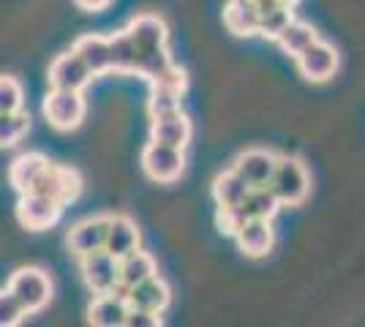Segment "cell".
Listing matches in <instances>:
<instances>
[{"label": "cell", "instance_id": "ba28073f", "mask_svg": "<svg viewBox=\"0 0 365 327\" xmlns=\"http://www.w3.org/2000/svg\"><path fill=\"white\" fill-rule=\"evenodd\" d=\"M63 213V204H58L49 197H41V194H33V191H25L19 194V204H16V218L25 229L31 232H44L49 227L58 224V218Z\"/></svg>", "mask_w": 365, "mask_h": 327}, {"label": "cell", "instance_id": "d6a6232c", "mask_svg": "<svg viewBox=\"0 0 365 327\" xmlns=\"http://www.w3.org/2000/svg\"><path fill=\"white\" fill-rule=\"evenodd\" d=\"M251 6H254V11H257L259 16L270 14L273 9H278V6H284L281 0H251Z\"/></svg>", "mask_w": 365, "mask_h": 327}, {"label": "cell", "instance_id": "8992f818", "mask_svg": "<svg viewBox=\"0 0 365 327\" xmlns=\"http://www.w3.org/2000/svg\"><path fill=\"white\" fill-rule=\"evenodd\" d=\"M338 61H341V55H338V49L333 44H327V41H322L317 38L311 47H305L294 63H297V71H300V77L305 82H314V85H322V82H330L335 77V71H338Z\"/></svg>", "mask_w": 365, "mask_h": 327}, {"label": "cell", "instance_id": "7c38bea8", "mask_svg": "<svg viewBox=\"0 0 365 327\" xmlns=\"http://www.w3.org/2000/svg\"><path fill=\"white\" fill-rule=\"evenodd\" d=\"M235 240H237V249L243 251L248 259H262V256H267L275 246L273 221L248 218L243 227L237 229Z\"/></svg>", "mask_w": 365, "mask_h": 327}, {"label": "cell", "instance_id": "44dd1931", "mask_svg": "<svg viewBox=\"0 0 365 327\" xmlns=\"http://www.w3.org/2000/svg\"><path fill=\"white\" fill-rule=\"evenodd\" d=\"M224 28L237 38H248V36H257L259 31V14L254 11L251 3L243 0H229L224 6Z\"/></svg>", "mask_w": 365, "mask_h": 327}, {"label": "cell", "instance_id": "e575fe53", "mask_svg": "<svg viewBox=\"0 0 365 327\" xmlns=\"http://www.w3.org/2000/svg\"><path fill=\"white\" fill-rule=\"evenodd\" d=\"M281 3H284V6H289V9H297V3H300V0H281Z\"/></svg>", "mask_w": 365, "mask_h": 327}, {"label": "cell", "instance_id": "603a6c76", "mask_svg": "<svg viewBox=\"0 0 365 327\" xmlns=\"http://www.w3.org/2000/svg\"><path fill=\"white\" fill-rule=\"evenodd\" d=\"M319 38V33L314 31L308 22H300V19H292L289 25H287V31L281 33L278 38H275V44L284 49V55H289V58H297L305 47H311L314 41Z\"/></svg>", "mask_w": 365, "mask_h": 327}, {"label": "cell", "instance_id": "4dcf8cb0", "mask_svg": "<svg viewBox=\"0 0 365 327\" xmlns=\"http://www.w3.org/2000/svg\"><path fill=\"white\" fill-rule=\"evenodd\" d=\"M25 316H28V311L19 306V300H16L9 289H3V292H0V327H14V325H19Z\"/></svg>", "mask_w": 365, "mask_h": 327}, {"label": "cell", "instance_id": "277c9868", "mask_svg": "<svg viewBox=\"0 0 365 327\" xmlns=\"http://www.w3.org/2000/svg\"><path fill=\"white\" fill-rule=\"evenodd\" d=\"M28 191L49 197V199H55L58 204L66 207V204L74 202L76 197L82 194V175L74 167H63V164H52L49 161L46 170L36 177V183Z\"/></svg>", "mask_w": 365, "mask_h": 327}, {"label": "cell", "instance_id": "1f68e13d", "mask_svg": "<svg viewBox=\"0 0 365 327\" xmlns=\"http://www.w3.org/2000/svg\"><path fill=\"white\" fill-rule=\"evenodd\" d=\"M161 325V313L145 311V308H128L125 325L123 327H158Z\"/></svg>", "mask_w": 365, "mask_h": 327}, {"label": "cell", "instance_id": "5bb4252c", "mask_svg": "<svg viewBox=\"0 0 365 327\" xmlns=\"http://www.w3.org/2000/svg\"><path fill=\"white\" fill-rule=\"evenodd\" d=\"M128 38L137 44L139 52H150V49H161L167 47L169 38V28L167 22L161 19L158 14H139L128 22Z\"/></svg>", "mask_w": 365, "mask_h": 327}, {"label": "cell", "instance_id": "8fae6325", "mask_svg": "<svg viewBox=\"0 0 365 327\" xmlns=\"http://www.w3.org/2000/svg\"><path fill=\"white\" fill-rule=\"evenodd\" d=\"M104 240H107V216L82 218L79 224H74V227L68 229V237H66L68 251L74 254L76 259L101 251L104 249Z\"/></svg>", "mask_w": 365, "mask_h": 327}, {"label": "cell", "instance_id": "ffe728a7", "mask_svg": "<svg viewBox=\"0 0 365 327\" xmlns=\"http://www.w3.org/2000/svg\"><path fill=\"white\" fill-rule=\"evenodd\" d=\"M46 164H49V158L44 153H22V156H16L11 161V167H9V183H11V188H14L16 194H25L36 183V177L46 170Z\"/></svg>", "mask_w": 365, "mask_h": 327}, {"label": "cell", "instance_id": "9c48e42d", "mask_svg": "<svg viewBox=\"0 0 365 327\" xmlns=\"http://www.w3.org/2000/svg\"><path fill=\"white\" fill-rule=\"evenodd\" d=\"M82 262V279L88 284L93 295H104L112 292L115 284H118V259L109 254V251H96L79 259Z\"/></svg>", "mask_w": 365, "mask_h": 327}, {"label": "cell", "instance_id": "484cf974", "mask_svg": "<svg viewBox=\"0 0 365 327\" xmlns=\"http://www.w3.org/2000/svg\"><path fill=\"white\" fill-rule=\"evenodd\" d=\"M31 131V115L16 109V112H0V147H14L16 142Z\"/></svg>", "mask_w": 365, "mask_h": 327}, {"label": "cell", "instance_id": "9a60e30c", "mask_svg": "<svg viewBox=\"0 0 365 327\" xmlns=\"http://www.w3.org/2000/svg\"><path fill=\"white\" fill-rule=\"evenodd\" d=\"M139 227L134 224V218L123 216H107V240H104V251H109L115 259H120L125 254L139 249Z\"/></svg>", "mask_w": 365, "mask_h": 327}, {"label": "cell", "instance_id": "e0dca14e", "mask_svg": "<svg viewBox=\"0 0 365 327\" xmlns=\"http://www.w3.org/2000/svg\"><path fill=\"white\" fill-rule=\"evenodd\" d=\"M125 316H128V303H125V297L115 295V292L96 295L88 308V322L96 327H123Z\"/></svg>", "mask_w": 365, "mask_h": 327}, {"label": "cell", "instance_id": "4fadbf2b", "mask_svg": "<svg viewBox=\"0 0 365 327\" xmlns=\"http://www.w3.org/2000/svg\"><path fill=\"white\" fill-rule=\"evenodd\" d=\"M169 300H172V289H169V284L158 273L150 276V279L139 281L137 286H131L128 295H125L128 308H145V311L155 313L167 311Z\"/></svg>", "mask_w": 365, "mask_h": 327}, {"label": "cell", "instance_id": "52a82bcc", "mask_svg": "<svg viewBox=\"0 0 365 327\" xmlns=\"http://www.w3.org/2000/svg\"><path fill=\"white\" fill-rule=\"evenodd\" d=\"M91 79L96 77H93L91 68L85 66V61L76 55L74 49L58 55L55 61L49 63V68H46L49 88H58V90H85L91 85Z\"/></svg>", "mask_w": 365, "mask_h": 327}, {"label": "cell", "instance_id": "6da1fadb", "mask_svg": "<svg viewBox=\"0 0 365 327\" xmlns=\"http://www.w3.org/2000/svg\"><path fill=\"white\" fill-rule=\"evenodd\" d=\"M270 191L278 197L281 207H300L311 194V177L300 158L294 156H278L275 161L273 177H270Z\"/></svg>", "mask_w": 365, "mask_h": 327}, {"label": "cell", "instance_id": "4316f807", "mask_svg": "<svg viewBox=\"0 0 365 327\" xmlns=\"http://www.w3.org/2000/svg\"><path fill=\"white\" fill-rule=\"evenodd\" d=\"M178 112H182V93L167 90V88H153L150 98H148V115L153 120L178 115Z\"/></svg>", "mask_w": 365, "mask_h": 327}, {"label": "cell", "instance_id": "5b68a950", "mask_svg": "<svg viewBox=\"0 0 365 327\" xmlns=\"http://www.w3.org/2000/svg\"><path fill=\"white\" fill-rule=\"evenodd\" d=\"M139 161H142L145 175L150 177L153 183H161V186L180 180V175L185 172V153L180 147L161 145V142H148Z\"/></svg>", "mask_w": 365, "mask_h": 327}, {"label": "cell", "instance_id": "d6986e66", "mask_svg": "<svg viewBox=\"0 0 365 327\" xmlns=\"http://www.w3.org/2000/svg\"><path fill=\"white\" fill-rule=\"evenodd\" d=\"M158 273V265H155V259H153V254L148 251H131V254H125L118 259V281H120L123 286H137L139 281L150 279Z\"/></svg>", "mask_w": 365, "mask_h": 327}, {"label": "cell", "instance_id": "7402d4cb", "mask_svg": "<svg viewBox=\"0 0 365 327\" xmlns=\"http://www.w3.org/2000/svg\"><path fill=\"white\" fill-rule=\"evenodd\" d=\"M251 186L245 183L237 172L229 167L227 172H221L213 180V199L218 207H235V204H243L248 197Z\"/></svg>", "mask_w": 365, "mask_h": 327}, {"label": "cell", "instance_id": "30bf717a", "mask_svg": "<svg viewBox=\"0 0 365 327\" xmlns=\"http://www.w3.org/2000/svg\"><path fill=\"white\" fill-rule=\"evenodd\" d=\"M275 161H278V156H275L273 150H267V147H248V150H243L240 156L235 158L232 170L237 172L251 188H257L270 183Z\"/></svg>", "mask_w": 365, "mask_h": 327}, {"label": "cell", "instance_id": "2e32d148", "mask_svg": "<svg viewBox=\"0 0 365 327\" xmlns=\"http://www.w3.org/2000/svg\"><path fill=\"white\" fill-rule=\"evenodd\" d=\"M85 61V66L91 68L93 77H101L112 71V47H109V36H98V33H85L79 36L71 47Z\"/></svg>", "mask_w": 365, "mask_h": 327}, {"label": "cell", "instance_id": "cb8c5ba5", "mask_svg": "<svg viewBox=\"0 0 365 327\" xmlns=\"http://www.w3.org/2000/svg\"><path fill=\"white\" fill-rule=\"evenodd\" d=\"M109 47H112V71H118V74H137L139 49L128 38V33L120 31L115 33V36H109Z\"/></svg>", "mask_w": 365, "mask_h": 327}, {"label": "cell", "instance_id": "7a4b0ae2", "mask_svg": "<svg viewBox=\"0 0 365 327\" xmlns=\"http://www.w3.org/2000/svg\"><path fill=\"white\" fill-rule=\"evenodd\" d=\"M28 313L44 311L52 300V279L41 267H19L6 286Z\"/></svg>", "mask_w": 365, "mask_h": 327}, {"label": "cell", "instance_id": "ac0fdd59", "mask_svg": "<svg viewBox=\"0 0 365 327\" xmlns=\"http://www.w3.org/2000/svg\"><path fill=\"white\" fill-rule=\"evenodd\" d=\"M191 134H194V125L185 118V112L169 115V118H158V120H153V125H150V142L172 145V147H180V150L188 147Z\"/></svg>", "mask_w": 365, "mask_h": 327}, {"label": "cell", "instance_id": "d4e9b609", "mask_svg": "<svg viewBox=\"0 0 365 327\" xmlns=\"http://www.w3.org/2000/svg\"><path fill=\"white\" fill-rule=\"evenodd\" d=\"M245 213L248 218H264V221H273L275 213L281 210V202H278V197H275L270 186H257L248 191V197H245Z\"/></svg>", "mask_w": 365, "mask_h": 327}, {"label": "cell", "instance_id": "3957f363", "mask_svg": "<svg viewBox=\"0 0 365 327\" xmlns=\"http://www.w3.org/2000/svg\"><path fill=\"white\" fill-rule=\"evenodd\" d=\"M44 118L46 123L58 131H74L88 115V104L82 98V90H58L49 88L44 95Z\"/></svg>", "mask_w": 365, "mask_h": 327}, {"label": "cell", "instance_id": "83f0119b", "mask_svg": "<svg viewBox=\"0 0 365 327\" xmlns=\"http://www.w3.org/2000/svg\"><path fill=\"white\" fill-rule=\"evenodd\" d=\"M292 19H294V9H289V6H278V9H273L270 14L259 16L257 36L267 38V41H275L281 33L287 31V25H289Z\"/></svg>", "mask_w": 365, "mask_h": 327}, {"label": "cell", "instance_id": "836d02e7", "mask_svg": "<svg viewBox=\"0 0 365 327\" xmlns=\"http://www.w3.org/2000/svg\"><path fill=\"white\" fill-rule=\"evenodd\" d=\"M74 3L82 11H93V14H96V11H104L112 0H74Z\"/></svg>", "mask_w": 365, "mask_h": 327}, {"label": "cell", "instance_id": "f1b7e54d", "mask_svg": "<svg viewBox=\"0 0 365 327\" xmlns=\"http://www.w3.org/2000/svg\"><path fill=\"white\" fill-rule=\"evenodd\" d=\"M245 221H248V213H245L243 204H235V207H218V213H215V227L221 229V234H229V237H235L237 229L243 227Z\"/></svg>", "mask_w": 365, "mask_h": 327}, {"label": "cell", "instance_id": "f546056e", "mask_svg": "<svg viewBox=\"0 0 365 327\" xmlns=\"http://www.w3.org/2000/svg\"><path fill=\"white\" fill-rule=\"evenodd\" d=\"M22 101H25L22 85L14 77L0 74V112H16L22 109Z\"/></svg>", "mask_w": 365, "mask_h": 327}, {"label": "cell", "instance_id": "d590c367", "mask_svg": "<svg viewBox=\"0 0 365 327\" xmlns=\"http://www.w3.org/2000/svg\"><path fill=\"white\" fill-rule=\"evenodd\" d=\"M243 3H251V0H243Z\"/></svg>", "mask_w": 365, "mask_h": 327}]
</instances>
